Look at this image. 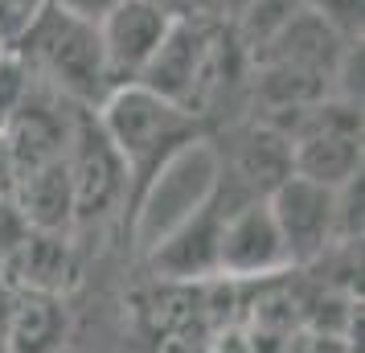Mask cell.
Here are the masks:
<instances>
[{"label":"cell","instance_id":"cell-5","mask_svg":"<svg viewBox=\"0 0 365 353\" xmlns=\"http://www.w3.org/2000/svg\"><path fill=\"white\" fill-rule=\"evenodd\" d=\"M283 267H292V259H287V247L271 218L267 198H255L230 210L222 222V238H217V275L267 280V275H279Z\"/></svg>","mask_w":365,"mask_h":353},{"label":"cell","instance_id":"cell-6","mask_svg":"<svg viewBox=\"0 0 365 353\" xmlns=\"http://www.w3.org/2000/svg\"><path fill=\"white\" fill-rule=\"evenodd\" d=\"M222 189H210L152 251V271L165 280H205L217 275V238L230 210H222Z\"/></svg>","mask_w":365,"mask_h":353},{"label":"cell","instance_id":"cell-9","mask_svg":"<svg viewBox=\"0 0 365 353\" xmlns=\"http://www.w3.org/2000/svg\"><path fill=\"white\" fill-rule=\"evenodd\" d=\"M53 308L50 304H25V312H21V337H34L29 341V349H41V345H50V337H53V324L46 329L41 320L50 317Z\"/></svg>","mask_w":365,"mask_h":353},{"label":"cell","instance_id":"cell-2","mask_svg":"<svg viewBox=\"0 0 365 353\" xmlns=\"http://www.w3.org/2000/svg\"><path fill=\"white\" fill-rule=\"evenodd\" d=\"M99 128L107 135V144L119 152L128 177L132 173L144 177L152 168H168V160L189 140L193 119H189L185 107L160 99L148 86L123 83V86H111L103 95Z\"/></svg>","mask_w":365,"mask_h":353},{"label":"cell","instance_id":"cell-10","mask_svg":"<svg viewBox=\"0 0 365 353\" xmlns=\"http://www.w3.org/2000/svg\"><path fill=\"white\" fill-rule=\"evenodd\" d=\"M283 353H349V345L336 333H299L287 341Z\"/></svg>","mask_w":365,"mask_h":353},{"label":"cell","instance_id":"cell-8","mask_svg":"<svg viewBox=\"0 0 365 353\" xmlns=\"http://www.w3.org/2000/svg\"><path fill=\"white\" fill-rule=\"evenodd\" d=\"M25 181V214H34L37 226H58V222L70 218L74 210V189H70V168H66V156L62 160H50L41 168H29L21 173Z\"/></svg>","mask_w":365,"mask_h":353},{"label":"cell","instance_id":"cell-3","mask_svg":"<svg viewBox=\"0 0 365 353\" xmlns=\"http://www.w3.org/2000/svg\"><path fill=\"white\" fill-rule=\"evenodd\" d=\"M267 205H271V218L279 226L292 263H316L336 242V189L287 173L267 193Z\"/></svg>","mask_w":365,"mask_h":353},{"label":"cell","instance_id":"cell-1","mask_svg":"<svg viewBox=\"0 0 365 353\" xmlns=\"http://www.w3.org/2000/svg\"><path fill=\"white\" fill-rule=\"evenodd\" d=\"M17 41L25 46L21 62L37 70L41 78H50L53 91H62L70 99H103L111 91L99 50V29L91 17L66 13L46 0Z\"/></svg>","mask_w":365,"mask_h":353},{"label":"cell","instance_id":"cell-7","mask_svg":"<svg viewBox=\"0 0 365 353\" xmlns=\"http://www.w3.org/2000/svg\"><path fill=\"white\" fill-rule=\"evenodd\" d=\"M205 37L189 17H177L168 37L160 41V50L152 53V62L140 74V86L156 91L160 99L177 103L189 111V99L197 95L201 78H205Z\"/></svg>","mask_w":365,"mask_h":353},{"label":"cell","instance_id":"cell-4","mask_svg":"<svg viewBox=\"0 0 365 353\" xmlns=\"http://www.w3.org/2000/svg\"><path fill=\"white\" fill-rule=\"evenodd\" d=\"M173 13L156 9L148 0H115L99 21V50H103V66H107V83L123 86V83H140L144 66L152 62V53L160 50V41L173 29Z\"/></svg>","mask_w":365,"mask_h":353},{"label":"cell","instance_id":"cell-13","mask_svg":"<svg viewBox=\"0 0 365 353\" xmlns=\"http://www.w3.org/2000/svg\"><path fill=\"white\" fill-rule=\"evenodd\" d=\"M193 4H205V0H193Z\"/></svg>","mask_w":365,"mask_h":353},{"label":"cell","instance_id":"cell-11","mask_svg":"<svg viewBox=\"0 0 365 353\" xmlns=\"http://www.w3.org/2000/svg\"><path fill=\"white\" fill-rule=\"evenodd\" d=\"M50 4H58V9H66V13H78V17H91L99 21L115 0H50Z\"/></svg>","mask_w":365,"mask_h":353},{"label":"cell","instance_id":"cell-12","mask_svg":"<svg viewBox=\"0 0 365 353\" xmlns=\"http://www.w3.org/2000/svg\"><path fill=\"white\" fill-rule=\"evenodd\" d=\"M148 4L165 9V13H173V17H185V13L193 9V0H148Z\"/></svg>","mask_w":365,"mask_h":353}]
</instances>
